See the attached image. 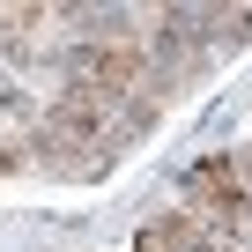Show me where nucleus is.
Instances as JSON below:
<instances>
[{
    "instance_id": "1",
    "label": "nucleus",
    "mask_w": 252,
    "mask_h": 252,
    "mask_svg": "<svg viewBox=\"0 0 252 252\" xmlns=\"http://www.w3.org/2000/svg\"><path fill=\"white\" fill-rule=\"evenodd\" d=\"M111 104L104 96H89V89H74V96H60L52 104V119H45V141L60 149V156H74V163H96L104 156V141H111Z\"/></svg>"
}]
</instances>
